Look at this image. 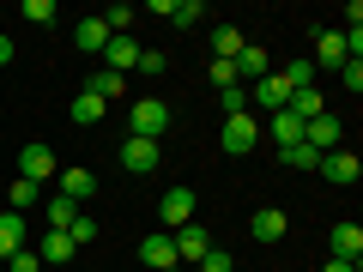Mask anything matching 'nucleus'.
Here are the masks:
<instances>
[{
	"label": "nucleus",
	"instance_id": "29",
	"mask_svg": "<svg viewBox=\"0 0 363 272\" xmlns=\"http://www.w3.org/2000/svg\"><path fill=\"white\" fill-rule=\"evenodd\" d=\"M218 103H224V115H248V91H242V85H224Z\"/></svg>",
	"mask_w": 363,
	"mask_h": 272
},
{
	"label": "nucleus",
	"instance_id": "27",
	"mask_svg": "<svg viewBox=\"0 0 363 272\" xmlns=\"http://www.w3.org/2000/svg\"><path fill=\"white\" fill-rule=\"evenodd\" d=\"M73 218H79V206H73V200H61V194H55V200H49V230H67Z\"/></svg>",
	"mask_w": 363,
	"mask_h": 272
},
{
	"label": "nucleus",
	"instance_id": "33",
	"mask_svg": "<svg viewBox=\"0 0 363 272\" xmlns=\"http://www.w3.org/2000/svg\"><path fill=\"white\" fill-rule=\"evenodd\" d=\"M339 85L357 97V91H363V61H345V67H339Z\"/></svg>",
	"mask_w": 363,
	"mask_h": 272
},
{
	"label": "nucleus",
	"instance_id": "30",
	"mask_svg": "<svg viewBox=\"0 0 363 272\" xmlns=\"http://www.w3.org/2000/svg\"><path fill=\"white\" fill-rule=\"evenodd\" d=\"M194 272H236V260L224 254V248H206V254H200V266Z\"/></svg>",
	"mask_w": 363,
	"mask_h": 272
},
{
	"label": "nucleus",
	"instance_id": "24",
	"mask_svg": "<svg viewBox=\"0 0 363 272\" xmlns=\"http://www.w3.org/2000/svg\"><path fill=\"white\" fill-rule=\"evenodd\" d=\"M279 164H291V169H321V152H309V145H285Z\"/></svg>",
	"mask_w": 363,
	"mask_h": 272
},
{
	"label": "nucleus",
	"instance_id": "32",
	"mask_svg": "<svg viewBox=\"0 0 363 272\" xmlns=\"http://www.w3.org/2000/svg\"><path fill=\"white\" fill-rule=\"evenodd\" d=\"M206 79H212V85H218V91H224V85H242V79H236V67H230V61H212V67H206Z\"/></svg>",
	"mask_w": 363,
	"mask_h": 272
},
{
	"label": "nucleus",
	"instance_id": "39",
	"mask_svg": "<svg viewBox=\"0 0 363 272\" xmlns=\"http://www.w3.org/2000/svg\"><path fill=\"white\" fill-rule=\"evenodd\" d=\"M85 272H97V266H85Z\"/></svg>",
	"mask_w": 363,
	"mask_h": 272
},
{
	"label": "nucleus",
	"instance_id": "2",
	"mask_svg": "<svg viewBox=\"0 0 363 272\" xmlns=\"http://www.w3.org/2000/svg\"><path fill=\"white\" fill-rule=\"evenodd\" d=\"M218 145H224V152H236V157H242V152H255V145H260V121H255V115H224Z\"/></svg>",
	"mask_w": 363,
	"mask_h": 272
},
{
	"label": "nucleus",
	"instance_id": "5",
	"mask_svg": "<svg viewBox=\"0 0 363 272\" xmlns=\"http://www.w3.org/2000/svg\"><path fill=\"white\" fill-rule=\"evenodd\" d=\"M157 218H164L169 230H182V224H194V188H169V194L157 200Z\"/></svg>",
	"mask_w": 363,
	"mask_h": 272
},
{
	"label": "nucleus",
	"instance_id": "3",
	"mask_svg": "<svg viewBox=\"0 0 363 272\" xmlns=\"http://www.w3.org/2000/svg\"><path fill=\"white\" fill-rule=\"evenodd\" d=\"M18 176H25V181H37V188H43L49 176H61V164H55V152H49V145H37V140H30L25 152H18Z\"/></svg>",
	"mask_w": 363,
	"mask_h": 272
},
{
	"label": "nucleus",
	"instance_id": "17",
	"mask_svg": "<svg viewBox=\"0 0 363 272\" xmlns=\"http://www.w3.org/2000/svg\"><path fill=\"white\" fill-rule=\"evenodd\" d=\"M242 30H236V25H218V30H212V61H236V55H242Z\"/></svg>",
	"mask_w": 363,
	"mask_h": 272
},
{
	"label": "nucleus",
	"instance_id": "1",
	"mask_svg": "<svg viewBox=\"0 0 363 272\" xmlns=\"http://www.w3.org/2000/svg\"><path fill=\"white\" fill-rule=\"evenodd\" d=\"M164 128H169V109L157 97H140L128 115V140H164Z\"/></svg>",
	"mask_w": 363,
	"mask_h": 272
},
{
	"label": "nucleus",
	"instance_id": "34",
	"mask_svg": "<svg viewBox=\"0 0 363 272\" xmlns=\"http://www.w3.org/2000/svg\"><path fill=\"white\" fill-rule=\"evenodd\" d=\"M6 266H13V272H43V260H37V248H18Z\"/></svg>",
	"mask_w": 363,
	"mask_h": 272
},
{
	"label": "nucleus",
	"instance_id": "26",
	"mask_svg": "<svg viewBox=\"0 0 363 272\" xmlns=\"http://www.w3.org/2000/svg\"><path fill=\"white\" fill-rule=\"evenodd\" d=\"M67 236H73V248H91V242H97V218H85V212H79V218L67 224Z\"/></svg>",
	"mask_w": 363,
	"mask_h": 272
},
{
	"label": "nucleus",
	"instance_id": "36",
	"mask_svg": "<svg viewBox=\"0 0 363 272\" xmlns=\"http://www.w3.org/2000/svg\"><path fill=\"white\" fill-rule=\"evenodd\" d=\"M321 272H357V260H327Z\"/></svg>",
	"mask_w": 363,
	"mask_h": 272
},
{
	"label": "nucleus",
	"instance_id": "7",
	"mask_svg": "<svg viewBox=\"0 0 363 272\" xmlns=\"http://www.w3.org/2000/svg\"><path fill=\"white\" fill-rule=\"evenodd\" d=\"M121 169H133V176L157 169V140H121Z\"/></svg>",
	"mask_w": 363,
	"mask_h": 272
},
{
	"label": "nucleus",
	"instance_id": "19",
	"mask_svg": "<svg viewBox=\"0 0 363 272\" xmlns=\"http://www.w3.org/2000/svg\"><path fill=\"white\" fill-rule=\"evenodd\" d=\"M85 91L97 97V103H116V97H121V73H109V67H97V73L85 79Z\"/></svg>",
	"mask_w": 363,
	"mask_h": 272
},
{
	"label": "nucleus",
	"instance_id": "16",
	"mask_svg": "<svg viewBox=\"0 0 363 272\" xmlns=\"http://www.w3.org/2000/svg\"><path fill=\"white\" fill-rule=\"evenodd\" d=\"M267 133H272V140H279V152H285V145H303V121L291 115V109H279V115L267 121Z\"/></svg>",
	"mask_w": 363,
	"mask_h": 272
},
{
	"label": "nucleus",
	"instance_id": "35",
	"mask_svg": "<svg viewBox=\"0 0 363 272\" xmlns=\"http://www.w3.org/2000/svg\"><path fill=\"white\" fill-rule=\"evenodd\" d=\"M164 67H169L164 49H140V73H164Z\"/></svg>",
	"mask_w": 363,
	"mask_h": 272
},
{
	"label": "nucleus",
	"instance_id": "31",
	"mask_svg": "<svg viewBox=\"0 0 363 272\" xmlns=\"http://www.w3.org/2000/svg\"><path fill=\"white\" fill-rule=\"evenodd\" d=\"M25 18L30 25H55V0H25Z\"/></svg>",
	"mask_w": 363,
	"mask_h": 272
},
{
	"label": "nucleus",
	"instance_id": "6",
	"mask_svg": "<svg viewBox=\"0 0 363 272\" xmlns=\"http://www.w3.org/2000/svg\"><path fill=\"white\" fill-rule=\"evenodd\" d=\"M321 176L339 181V188H351V181L363 176V164H357V152H327V157H321Z\"/></svg>",
	"mask_w": 363,
	"mask_h": 272
},
{
	"label": "nucleus",
	"instance_id": "23",
	"mask_svg": "<svg viewBox=\"0 0 363 272\" xmlns=\"http://www.w3.org/2000/svg\"><path fill=\"white\" fill-rule=\"evenodd\" d=\"M37 200H43V188H37V181H25V176H13V212H18V218H25V212L37 206Z\"/></svg>",
	"mask_w": 363,
	"mask_h": 272
},
{
	"label": "nucleus",
	"instance_id": "13",
	"mask_svg": "<svg viewBox=\"0 0 363 272\" xmlns=\"http://www.w3.org/2000/svg\"><path fill=\"white\" fill-rule=\"evenodd\" d=\"M25 248V218L18 212H0V260H13Z\"/></svg>",
	"mask_w": 363,
	"mask_h": 272
},
{
	"label": "nucleus",
	"instance_id": "18",
	"mask_svg": "<svg viewBox=\"0 0 363 272\" xmlns=\"http://www.w3.org/2000/svg\"><path fill=\"white\" fill-rule=\"evenodd\" d=\"M315 67H345V37L339 30H321L315 37Z\"/></svg>",
	"mask_w": 363,
	"mask_h": 272
},
{
	"label": "nucleus",
	"instance_id": "25",
	"mask_svg": "<svg viewBox=\"0 0 363 272\" xmlns=\"http://www.w3.org/2000/svg\"><path fill=\"white\" fill-rule=\"evenodd\" d=\"M279 79H285L291 91H309V85H315V61H291V67H285Z\"/></svg>",
	"mask_w": 363,
	"mask_h": 272
},
{
	"label": "nucleus",
	"instance_id": "28",
	"mask_svg": "<svg viewBox=\"0 0 363 272\" xmlns=\"http://www.w3.org/2000/svg\"><path fill=\"white\" fill-rule=\"evenodd\" d=\"M200 18H206V6H200V0H176V13H169V25H200Z\"/></svg>",
	"mask_w": 363,
	"mask_h": 272
},
{
	"label": "nucleus",
	"instance_id": "12",
	"mask_svg": "<svg viewBox=\"0 0 363 272\" xmlns=\"http://www.w3.org/2000/svg\"><path fill=\"white\" fill-rule=\"evenodd\" d=\"M206 230H200V224H182V230H176V260H194V266H200V254H206Z\"/></svg>",
	"mask_w": 363,
	"mask_h": 272
},
{
	"label": "nucleus",
	"instance_id": "15",
	"mask_svg": "<svg viewBox=\"0 0 363 272\" xmlns=\"http://www.w3.org/2000/svg\"><path fill=\"white\" fill-rule=\"evenodd\" d=\"M285 230H291V218L285 212H255V242H285Z\"/></svg>",
	"mask_w": 363,
	"mask_h": 272
},
{
	"label": "nucleus",
	"instance_id": "20",
	"mask_svg": "<svg viewBox=\"0 0 363 272\" xmlns=\"http://www.w3.org/2000/svg\"><path fill=\"white\" fill-rule=\"evenodd\" d=\"M67 115H73L79 128H97V121L109 115V103H97V97H91V91H79V97H73V109H67Z\"/></svg>",
	"mask_w": 363,
	"mask_h": 272
},
{
	"label": "nucleus",
	"instance_id": "37",
	"mask_svg": "<svg viewBox=\"0 0 363 272\" xmlns=\"http://www.w3.org/2000/svg\"><path fill=\"white\" fill-rule=\"evenodd\" d=\"M6 61H13V42H6V37H0V67H6Z\"/></svg>",
	"mask_w": 363,
	"mask_h": 272
},
{
	"label": "nucleus",
	"instance_id": "10",
	"mask_svg": "<svg viewBox=\"0 0 363 272\" xmlns=\"http://www.w3.org/2000/svg\"><path fill=\"white\" fill-rule=\"evenodd\" d=\"M73 49H79V55L109 49V25H104V18H79V25H73Z\"/></svg>",
	"mask_w": 363,
	"mask_h": 272
},
{
	"label": "nucleus",
	"instance_id": "8",
	"mask_svg": "<svg viewBox=\"0 0 363 272\" xmlns=\"http://www.w3.org/2000/svg\"><path fill=\"white\" fill-rule=\"evenodd\" d=\"M255 103L267 109V115H279V109L291 103V85H285V79H279V73H267V79H255Z\"/></svg>",
	"mask_w": 363,
	"mask_h": 272
},
{
	"label": "nucleus",
	"instance_id": "21",
	"mask_svg": "<svg viewBox=\"0 0 363 272\" xmlns=\"http://www.w3.org/2000/svg\"><path fill=\"white\" fill-rule=\"evenodd\" d=\"M109 73H121V67H140V42H133V37H109Z\"/></svg>",
	"mask_w": 363,
	"mask_h": 272
},
{
	"label": "nucleus",
	"instance_id": "11",
	"mask_svg": "<svg viewBox=\"0 0 363 272\" xmlns=\"http://www.w3.org/2000/svg\"><path fill=\"white\" fill-rule=\"evenodd\" d=\"M230 67H236V79H248V85L272 73V61H267V49H260V42H242V55H236Z\"/></svg>",
	"mask_w": 363,
	"mask_h": 272
},
{
	"label": "nucleus",
	"instance_id": "4",
	"mask_svg": "<svg viewBox=\"0 0 363 272\" xmlns=\"http://www.w3.org/2000/svg\"><path fill=\"white\" fill-rule=\"evenodd\" d=\"M140 260H145L152 272H169V266H182V260H176V236H169V230H152V236L140 242Z\"/></svg>",
	"mask_w": 363,
	"mask_h": 272
},
{
	"label": "nucleus",
	"instance_id": "14",
	"mask_svg": "<svg viewBox=\"0 0 363 272\" xmlns=\"http://www.w3.org/2000/svg\"><path fill=\"white\" fill-rule=\"evenodd\" d=\"M333 260H363V230L357 224H333Z\"/></svg>",
	"mask_w": 363,
	"mask_h": 272
},
{
	"label": "nucleus",
	"instance_id": "38",
	"mask_svg": "<svg viewBox=\"0 0 363 272\" xmlns=\"http://www.w3.org/2000/svg\"><path fill=\"white\" fill-rule=\"evenodd\" d=\"M169 272H182V266H169Z\"/></svg>",
	"mask_w": 363,
	"mask_h": 272
},
{
	"label": "nucleus",
	"instance_id": "9",
	"mask_svg": "<svg viewBox=\"0 0 363 272\" xmlns=\"http://www.w3.org/2000/svg\"><path fill=\"white\" fill-rule=\"evenodd\" d=\"M61 200H73V206H85L91 194H97V176L91 169H61V188H55Z\"/></svg>",
	"mask_w": 363,
	"mask_h": 272
},
{
	"label": "nucleus",
	"instance_id": "22",
	"mask_svg": "<svg viewBox=\"0 0 363 272\" xmlns=\"http://www.w3.org/2000/svg\"><path fill=\"white\" fill-rule=\"evenodd\" d=\"M79 254V248H73V236H67V230H49V236H43V248H37V260H73Z\"/></svg>",
	"mask_w": 363,
	"mask_h": 272
}]
</instances>
